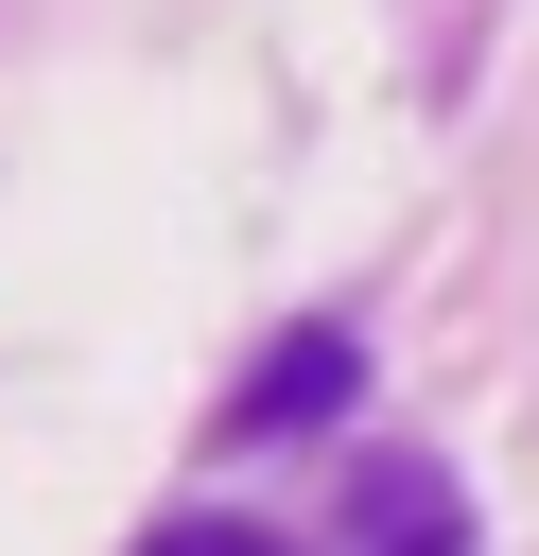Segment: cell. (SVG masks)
I'll return each mask as SVG.
<instances>
[{"label": "cell", "mask_w": 539, "mask_h": 556, "mask_svg": "<svg viewBox=\"0 0 539 556\" xmlns=\"http://www.w3.org/2000/svg\"><path fill=\"white\" fill-rule=\"evenodd\" d=\"M348 400H365V330H348V313H313V330H278V348L226 382V417H209V434H226V452H278V434H330Z\"/></svg>", "instance_id": "cell-1"}, {"label": "cell", "mask_w": 539, "mask_h": 556, "mask_svg": "<svg viewBox=\"0 0 539 556\" xmlns=\"http://www.w3.org/2000/svg\"><path fill=\"white\" fill-rule=\"evenodd\" d=\"M365 521H383V556H469V504H452V486H417V469H383V486H365Z\"/></svg>", "instance_id": "cell-2"}, {"label": "cell", "mask_w": 539, "mask_h": 556, "mask_svg": "<svg viewBox=\"0 0 539 556\" xmlns=\"http://www.w3.org/2000/svg\"><path fill=\"white\" fill-rule=\"evenodd\" d=\"M139 556H296V539H261V521H156Z\"/></svg>", "instance_id": "cell-3"}]
</instances>
